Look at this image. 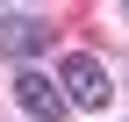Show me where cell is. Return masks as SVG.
I'll return each mask as SVG.
<instances>
[{
  "label": "cell",
  "instance_id": "cell-2",
  "mask_svg": "<svg viewBox=\"0 0 129 122\" xmlns=\"http://www.w3.org/2000/svg\"><path fill=\"white\" fill-rule=\"evenodd\" d=\"M57 86H64V101H72V108H108V94H115V86H108V65L93 50H72L57 65Z\"/></svg>",
  "mask_w": 129,
  "mask_h": 122
},
{
  "label": "cell",
  "instance_id": "cell-3",
  "mask_svg": "<svg viewBox=\"0 0 129 122\" xmlns=\"http://www.w3.org/2000/svg\"><path fill=\"white\" fill-rule=\"evenodd\" d=\"M14 101H22V115H29V122H64V115H72L64 86H57V79H43L36 65H14Z\"/></svg>",
  "mask_w": 129,
  "mask_h": 122
},
{
  "label": "cell",
  "instance_id": "cell-1",
  "mask_svg": "<svg viewBox=\"0 0 129 122\" xmlns=\"http://www.w3.org/2000/svg\"><path fill=\"white\" fill-rule=\"evenodd\" d=\"M50 36H57V22H50V14H36V7H7V14H0V50H7L14 65L43 57V50H50Z\"/></svg>",
  "mask_w": 129,
  "mask_h": 122
}]
</instances>
